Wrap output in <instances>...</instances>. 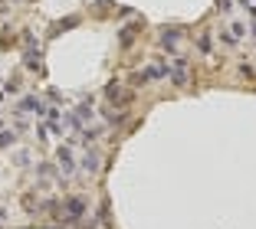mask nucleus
Listing matches in <instances>:
<instances>
[{"mask_svg":"<svg viewBox=\"0 0 256 229\" xmlns=\"http://www.w3.org/2000/svg\"><path fill=\"white\" fill-rule=\"evenodd\" d=\"M16 111H30V115H43V118H50V108L43 105V98H33V95H30V98H23Z\"/></svg>","mask_w":256,"mask_h":229,"instance_id":"7ed1b4c3","label":"nucleus"},{"mask_svg":"<svg viewBox=\"0 0 256 229\" xmlns=\"http://www.w3.org/2000/svg\"><path fill=\"white\" fill-rule=\"evenodd\" d=\"M132 36H135V26H125V33H122V43H132Z\"/></svg>","mask_w":256,"mask_h":229,"instance_id":"9d476101","label":"nucleus"},{"mask_svg":"<svg viewBox=\"0 0 256 229\" xmlns=\"http://www.w3.org/2000/svg\"><path fill=\"white\" fill-rule=\"evenodd\" d=\"M224 39L226 43H243L246 39V23H230L224 30Z\"/></svg>","mask_w":256,"mask_h":229,"instance_id":"20e7f679","label":"nucleus"},{"mask_svg":"<svg viewBox=\"0 0 256 229\" xmlns=\"http://www.w3.org/2000/svg\"><path fill=\"white\" fill-rule=\"evenodd\" d=\"M106 95L112 98V102H118V105H128V102H132V92H125V89L118 85V82H112V85H108Z\"/></svg>","mask_w":256,"mask_h":229,"instance_id":"39448f33","label":"nucleus"},{"mask_svg":"<svg viewBox=\"0 0 256 229\" xmlns=\"http://www.w3.org/2000/svg\"><path fill=\"white\" fill-rule=\"evenodd\" d=\"M56 167H60V174H62V177H69V174L76 170L72 148H69V144H66V148H60V151H56Z\"/></svg>","mask_w":256,"mask_h":229,"instance_id":"f03ea898","label":"nucleus"},{"mask_svg":"<svg viewBox=\"0 0 256 229\" xmlns=\"http://www.w3.org/2000/svg\"><path fill=\"white\" fill-rule=\"evenodd\" d=\"M14 141H16L14 131H0V148H7V144H14Z\"/></svg>","mask_w":256,"mask_h":229,"instance_id":"1a4fd4ad","label":"nucleus"},{"mask_svg":"<svg viewBox=\"0 0 256 229\" xmlns=\"http://www.w3.org/2000/svg\"><path fill=\"white\" fill-rule=\"evenodd\" d=\"M86 210H89V207H86L82 197H69V200H62V203H60V216H62L66 223H79Z\"/></svg>","mask_w":256,"mask_h":229,"instance_id":"f257e3e1","label":"nucleus"},{"mask_svg":"<svg viewBox=\"0 0 256 229\" xmlns=\"http://www.w3.org/2000/svg\"><path fill=\"white\" fill-rule=\"evenodd\" d=\"M82 170H98V154L96 151H86L82 154Z\"/></svg>","mask_w":256,"mask_h":229,"instance_id":"0eeeda50","label":"nucleus"},{"mask_svg":"<svg viewBox=\"0 0 256 229\" xmlns=\"http://www.w3.org/2000/svg\"><path fill=\"white\" fill-rule=\"evenodd\" d=\"M26 66H30V69H40V66H43V59H40V46H36V49H33V46L26 49Z\"/></svg>","mask_w":256,"mask_h":229,"instance_id":"6e6552de","label":"nucleus"},{"mask_svg":"<svg viewBox=\"0 0 256 229\" xmlns=\"http://www.w3.org/2000/svg\"><path fill=\"white\" fill-rule=\"evenodd\" d=\"M0 3H4V0H0Z\"/></svg>","mask_w":256,"mask_h":229,"instance_id":"f8f14e48","label":"nucleus"},{"mask_svg":"<svg viewBox=\"0 0 256 229\" xmlns=\"http://www.w3.org/2000/svg\"><path fill=\"white\" fill-rule=\"evenodd\" d=\"M253 43H256V26H253Z\"/></svg>","mask_w":256,"mask_h":229,"instance_id":"9b49d317","label":"nucleus"},{"mask_svg":"<svg viewBox=\"0 0 256 229\" xmlns=\"http://www.w3.org/2000/svg\"><path fill=\"white\" fill-rule=\"evenodd\" d=\"M161 43H164L168 49H178V46H181V33L178 30H164L161 33Z\"/></svg>","mask_w":256,"mask_h":229,"instance_id":"423d86ee","label":"nucleus"}]
</instances>
